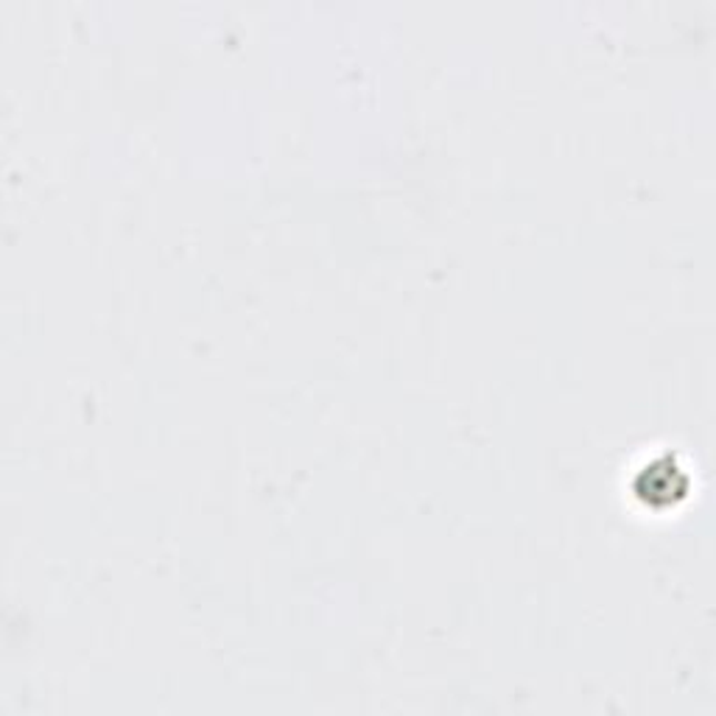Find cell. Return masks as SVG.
Here are the masks:
<instances>
[{
    "label": "cell",
    "instance_id": "1",
    "mask_svg": "<svg viewBox=\"0 0 716 716\" xmlns=\"http://www.w3.org/2000/svg\"><path fill=\"white\" fill-rule=\"evenodd\" d=\"M686 478H683L680 467L675 465H647L644 467V476H641L638 482V495H644L647 498V504H653V507H658V501L664 498L666 504H675V501H680L683 495H686Z\"/></svg>",
    "mask_w": 716,
    "mask_h": 716
}]
</instances>
